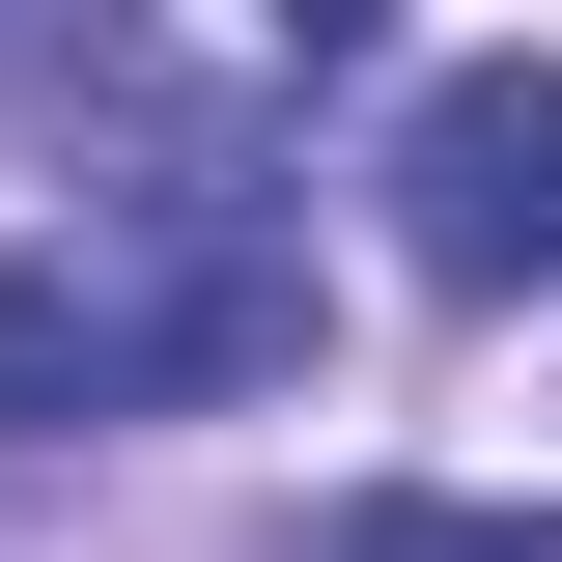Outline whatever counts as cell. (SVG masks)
<instances>
[{
  "label": "cell",
  "instance_id": "obj_1",
  "mask_svg": "<svg viewBox=\"0 0 562 562\" xmlns=\"http://www.w3.org/2000/svg\"><path fill=\"white\" fill-rule=\"evenodd\" d=\"M310 366V254L254 198H85L0 254V450H57V422H198Z\"/></svg>",
  "mask_w": 562,
  "mask_h": 562
},
{
  "label": "cell",
  "instance_id": "obj_2",
  "mask_svg": "<svg viewBox=\"0 0 562 562\" xmlns=\"http://www.w3.org/2000/svg\"><path fill=\"white\" fill-rule=\"evenodd\" d=\"M394 254L479 281V310L562 281V85H535V57H479V85H422V113H394Z\"/></svg>",
  "mask_w": 562,
  "mask_h": 562
},
{
  "label": "cell",
  "instance_id": "obj_3",
  "mask_svg": "<svg viewBox=\"0 0 562 562\" xmlns=\"http://www.w3.org/2000/svg\"><path fill=\"white\" fill-rule=\"evenodd\" d=\"M310 562H562V506H450V479H394V506H338Z\"/></svg>",
  "mask_w": 562,
  "mask_h": 562
},
{
  "label": "cell",
  "instance_id": "obj_4",
  "mask_svg": "<svg viewBox=\"0 0 562 562\" xmlns=\"http://www.w3.org/2000/svg\"><path fill=\"white\" fill-rule=\"evenodd\" d=\"M254 29H281V57H338V29H366V0H254Z\"/></svg>",
  "mask_w": 562,
  "mask_h": 562
}]
</instances>
